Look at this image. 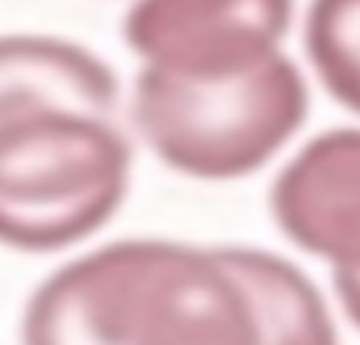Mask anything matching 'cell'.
<instances>
[{
    "label": "cell",
    "instance_id": "52a82bcc",
    "mask_svg": "<svg viewBox=\"0 0 360 345\" xmlns=\"http://www.w3.org/2000/svg\"><path fill=\"white\" fill-rule=\"evenodd\" d=\"M256 308V345H342L323 291L297 263L262 247H221Z\"/></svg>",
    "mask_w": 360,
    "mask_h": 345
},
{
    "label": "cell",
    "instance_id": "3957f363",
    "mask_svg": "<svg viewBox=\"0 0 360 345\" xmlns=\"http://www.w3.org/2000/svg\"><path fill=\"white\" fill-rule=\"evenodd\" d=\"M133 149L114 118L48 114L0 130V244L57 253L98 234L124 206Z\"/></svg>",
    "mask_w": 360,
    "mask_h": 345
},
{
    "label": "cell",
    "instance_id": "9c48e42d",
    "mask_svg": "<svg viewBox=\"0 0 360 345\" xmlns=\"http://www.w3.org/2000/svg\"><path fill=\"white\" fill-rule=\"evenodd\" d=\"M332 285H335V295H338V304H342L345 317L354 323L360 333V270L332 272Z\"/></svg>",
    "mask_w": 360,
    "mask_h": 345
},
{
    "label": "cell",
    "instance_id": "6da1fadb",
    "mask_svg": "<svg viewBox=\"0 0 360 345\" xmlns=\"http://www.w3.org/2000/svg\"><path fill=\"white\" fill-rule=\"evenodd\" d=\"M247 285L221 247L101 244L57 266L22 310V345H256Z\"/></svg>",
    "mask_w": 360,
    "mask_h": 345
},
{
    "label": "cell",
    "instance_id": "7a4b0ae2",
    "mask_svg": "<svg viewBox=\"0 0 360 345\" xmlns=\"http://www.w3.org/2000/svg\"><path fill=\"white\" fill-rule=\"evenodd\" d=\"M130 114L143 143L171 171L196 181H237L266 168L300 133L310 89L288 54L215 80L139 67Z\"/></svg>",
    "mask_w": 360,
    "mask_h": 345
},
{
    "label": "cell",
    "instance_id": "8992f818",
    "mask_svg": "<svg viewBox=\"0 0 360 345\" xmlns=\"http://www.w3.org/2000/svg\"><path fill=\"white\" fill-rule=\"evenodd\" d=\"M120 82L89 48L57 35H0V130L48 114L114 118Z\"/></svg>",
    "mask_w": 360,
    "mask_h": 345
},
{
    "label": "cell",
    "instance_id": "ba28073f",
    "mask_svg": "<svg viewBox=\"0 0 360 345\" xmlns=\"http://www.w3.org/2000/svg\"><path fill=\"white\" fill-rule=\"evenodd\" d=\"M304 51L319 86L360 118V0H310Z\"/></svg>",
    "mask_w": 360,
    "mask_h": 345
},
{
    "label": "cell",
    "instance_id": "5b68a950",
    "mask_svg": "<svg viewBox=\"0 0 360 345\" xmlns=\"http://www.w3.org/2000/svg\"><path fill=\"white\" fill-rule=\"evenodd\" d=\"M269 206L294 247L332 272L360 270V127L307 139L278 171Z\"/></svg>",
    "mask_w": 360,
    "mask_h": 345
},
{
    "label": "cell",
    "instance_id": "277c9868",
    "mask_svg": "<svg viewBox=\"0 0 360 345\" xmlns=\"http://www.w3.org/2000/svg\"><path fill=\"white\" fill-rule=\"evenodd\" d=\"M291 19L294 0H136L124 38L143 70L215 80L285 54Z\"/></svg>",
    "mask_w": 360,
    "mask_h": 345
}]
</instances>
